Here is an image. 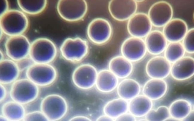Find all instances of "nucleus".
<instances>
[{"mask_svg":"<svg viewBox=\"0 0 194 121\" xmlns=\"http://www.w3.org/2000/svg\"><path fill=\"white\" fill-rule=\"evenodd\" d=\"M29 25L27 17L19 10H9L0 15L1 30L9 36L23 35L27 30Z\"/></svg>","mask_w":194,"mask_h":121,"instance_id":"f257e3e1","label":"nucleus"},{"mask_svg":"<svg viewBox=\"0 0 194 121\" xmlns=\"http://www.w3.org/2000/svg\"><path fill=\"white\" fill-rule=\"evenodd\" d=\"M57 49L54 43L45 38H39L31 44L29 56L34 63L49 64L54 61Z\"/></svg>","mask_w":194,"mask_h":121,"instance_id":"f03ea898","label":"nucleus"},{"mask_svg":"<svg viewBox=\"0 0 194 121\" xmlns=\"http://www.w3.org/2000/svg\"><path fill=\"white\" fill-rule=\"evenodd\" d=\"M39 93V87L27 78L16 80L12 83L10 91L12 100L22 105L35 100Z\"/></svg>","mask_w":194,"mask_h":121,"instance_id":"7ed1b4c3","label":"nucleus"},{"mask_svg":"<svg viewBox=\"0 0 194 121\" xmlns=\"http://www.w3.org/2000/svg\"><path fill=\"white\" fill-rule=\"evenodd\" d=\"M41 111L49 121H58L66 115L68 105L66 99L57 94H51L45 97L41 101Z\"/></svg>","mask_w":194,"mask_h":121,"instance_id":"20e7f679","label":"nucleus"},{"mask_svg":"<svg viewBox=\"0 0 194 121\" xmlns=\"http://www.w3.org/2000/svg\"><path fill=\"white\" fill-rule=\"evenodd\" d=\"M26 75L39 87H46L55 82L58 73L56 69L50 64L33 63L27 69Z\"/></svg>","mask_w":194,"mask_h":121,"instance_id":"39448f33","label":"nucleus"},{"mask_svg":"<svg viewBox=\"0 0 194 121\" xmlns=\"http://www.w3.org/2000/svg\"><path fill=\"white\" fill-rule=\"evenodd\" d=\"M89 50L87 42L78 37L66 38L60 48L62 57L67 61L73 63L83 61L87 55Z\"/></svg>","mask_w":194,"mask_h":121,"instance_id":"423d86ee","label":"nucleus"},{"mask_svg":"<svg viewBox=\"0 0 194 121\" xmlns=\"http://www.w3.org/2000/svg\"><path fill=\"white\" fill-rule=\"evenodd\" d=\"M59 16L65 20L70 22L79 21L85 16L88 5L84 0H60L57 5Z\"/></svg>","mask_w":194,"mask_h":121,"instance_id":"0eeeda50","label":"nucleus"},{"mask_svg":"<svg viewBox=\"0 0 194 121\" xmlns=\"http://www.w3.org/2000/svg\"><path fill=\"white\" fill-rule=\"evenodd\" d=\"M112 32L110 23L106 19L100 18L92 20L88 24L87 30L90 41L98 45H104L109 41Z\"/></svg>","mask_w":194,"mask_h":121,"instance_id":"6e6552de","label":"nucleus"},{"mask_svg":"<svg viewBox=\"0 0 194 121\" xmlns=\"http://www.w3.org/2000/svg\"><path fill=\"white\" fill-rule=\"evenodd\" d=\"M31 44L23 35L9 36L6 40L4 47L7 56L18 62L28 57Z\"/></svg>","mask_w":194,"mask_h":121,"instance_id":"1a4fd4ad","label":"nucleus"},{"mask_svg":"<svg viewBox=\"0 0 194 121\" xmlns=\"http://www.w3.org/2000/svg\"><path fill=\"white\" fill-rule=\"evenodd\" d=\"M98 72L96 68L91 64H81L74 71L72 76V82L79 89H91L95 85Z\"/></svg>","mask_w":194,"mask_h":121,"instance_id":"9d476101","label":"nucleus"},{"mask_svg":"<svg viewBox=\"0 0 194 121\" xmlns=\"http://www.w3.org/2000/svg\"><path fill=\"white\" fill-rule=\"evenodd\" d=\"M120 51L123 57L131 62H135L142 59L147 50L143 40L132 37L123 41L121 46Z\"/></svg>","mask_w":194,"mask_h":121,"instance_id":"9b49d317","label":"nucleus"},{"mask_svg":"<svg viewBox=\"0 0 194 121\" xmlns=\"http://www.w3.org/2000/svg\"><path fill=\"white\" fill-rule=\"evenodd\" d=\"M173 14V10L171 5L167 1H160L151 6L148 15L152 25L161 27L172 19Z\"/></svg>","mask_w":194,"mask_h":121,"instance_id":"f8f14e48","label":"nucleus"},{"mask_svg":"<svg viewBox=\"0 0 194 121\" xmlns=\"http://www.w3.org/2000/svg\"><path fill=\"white\" fill-rule=\"evenodd\" d=\"M138 4L133 0L110 1L108 9L111 16L115 20L123 21L129 20L137 11Z\"/></svg>","mask_w":194,"mask_h":121,"instance_id":"ddd939ff","label":"nucleus"},{"mask_svg":"<svg viewBox=\"0 0 194 121\" xmlns=\"http://www.w3.org/2000/svg\"><path fill=\"white\" fill-rule=\"evenodd\" d=\"M152 24L148 15L143 13H135L127 24L128 32L132 37L142 38L151 31Z\"/></svg>","mask_w":194,"mask_h":121,"instance_id":"4468645a","label":"nucleus"},{"mask_svg":"<svg viewBox=\"0 0 194 121\" xmlns=\"http://www.w3.org/2000/svg\"><path fill=\"white\" fill-rule=\"evenodd\" d=\"M170 63L164 57L157 56L149 59L147 63L145 71L151 78L163 79L170 72Z\"/></svg>","mask_w":194,"mask_h":121,"instance_id":"2eb2a0df","label":"nucleus"},{"mask_svg":"<svg viewBox=\"0 0 194 121\" xmlns=\"http://www.w3.org/2000/svg\"><path fill=\"white\" fill-rule=\"evenodd\" d=\"M188 31L186 22L179 18L170 20L164 26L163 34L167 40L171 42H180Z\"/></svg>","mask_w":194,"mask_h":121,"instance_id":"dca6fc26","label":"nucleus"},{"mask_svg":"<svg viewBox=\"0 0 194 121\" xmlns=\"http://www.w3.org/2000/svg\"><path fill=\"white\" fill-rule=\"evenodd\" d=\"M171 75L174 79L183 80L192 77L194 74V60L189 56L183 57L171 66Z\"/></svg>","mask_w":194,"mask_h":121,"instance_id":"f3484780","label":"nucleus"},{"mask_svg":"<svg viewBox=\"0 0 194 121\" xmlns=\"http://www.w3.org/2000/svg\"><path fill=\"white\" fill-rule=\"evenodd\" d=\"M20 71L16 62L11 59L0 60V84H12L18 79Z\"/></svg>","mask_w":194,"mask_h":121,"instance_id":"a211bd4d","label":"nucleus"},{"mask_svg":"<svg viewBox=\"0 0 194 121\" xmlns=\"http://www.w3.org/2000/svg\"><path fill=\"white\" fill-rule=\"evenodd\" d=\"M118 83V78L109 69H103L98 72L95 86L99 91L109 93L117 88Z\"/></svg>","mask_w":194,"mask_h":121,"instance_id":"6ab92c4d","label":"nucleus"},{"mask_svg":"<svg viewBox=\"0 0 194 121\" xmlns=\"http://www.w3.org/2000/svg\"><path fill=\"white\" fill-rule=\"evenodd\" d=\"M109 69L118 78L125 79L129 76L133 69L131 62L123 56L112 58L108 64Z\"/></svg>","mask_w":194,"mask_h":121,"instance_id":"aec40b11","label":"nucleus"},{"mask_svg":"<svg viewBox=\"0 0 194 121\" xmlns=\"http://www.w3.org/2000/svg\"><path fill=\"white\" fill-rule=\"evenodd\" d=\"M167 89V83L163 79L152 78L144 84L142 92L151 100H157L164 96Z\"/></svg>","mask_w":194,"mask_h":121,"instance_id":"412c9836","label":"nucleus"},{"mask_svg":"<svg viewBox=\"0 0 194 121\" xmlns=\"http://www.w3.org/2000/svg\"><path fill=\"white\" fill-rule=\"evenodd\" d=\"M146 37L145 42L147 50L150 54L158 55L165 50L167 40L161 32L156 30L151 31Z\"/></svg>","mask_w":194,"mask_h":121,"instance_id":"4be33fe9","label":"nucleus"},{"mask_svg":"<svg viewBox=\"0 0 194 121\" xmlns=\"http://www.w3.org/2000/svg\"><path fill=\"white\" fill-rule=\"evenodd\" d=\"M152 106V100L143 94L138 95L130 100L128 110L135 117H141L146 115Z\"/></svg>","mask_w":194,"mask_h":121,"instance_id":"5701e85b","label":"nucleus"},{"mask_svg":"<svg viewBox=\"0 0 194 121\" xmlns=\"http://www.w3.org/2000/svg\"><path fill=\"white\" fill-rule=\"evenodd\" d=\"M116 89L119 97L128 101L139 95L141 86L139 83L135 80L126 78L118 83Z\"/></svg>","mask_w":194,"mask_h":121,"instance_id":"b1692460","label":"nucleus"},{"mask_svg":"<svg viewBox=\"0 0 194 121\" xmlns=\"http://www.w3.org/2000/svg\"><path fill=\"white\" fill-rule=\"evenodd\" d=\"M1 112L6 120L10 121L23 120L26 114L23 105L13 100L5 103L1 107Z\"/></svg>","mask_w":194,"mask_h":121,"instance_id":"393cba45","label":"nucleus"},{"mask_svg":"<svg viewBox=\"0 0 194 121\" xmlns=\"http://www.w3.org/2000/svg\"><path fill=\"white\" fill-rule=\"evenodd\" d=\"M127 101L119 97L108 102L104 106L103 111L104 114L115 120L128 110Z\"/></svg>","mask_w":194,"mask_h":121,"instance_id":"a878e982","label":"nucleus"},{"mask_svg":"<svg viewBox=\"0 0 194 121\" xmlns=\"http://www.w3.org/2000/svg\"><path fill=\"white\" fill-rule=\"evenodd\" d=\"M170 116L175 120H182L191 113L192 106L190 102L184 99H178L173 102L169 108Z\"/></svg>","mask_w":194,"mask_h":121,"instance_id":"bb28decb","label":"nucleus"},{"mask_svg":"<svg viewBox=\"0 0 194 121\" xmlns=\"http://www.w3.org/2000/svg\"><path fill=\"white\" fill-rule=\"evenodd\" d=\"M18 6L25 13L30 15H36L42 13L47 4L46 0H18Z\"/></svg>","mask_w":194,"mask_h":121,"instance_id":"cd10ccee","label":"nucleus"},{"mask_svg":"<svg viewBox=\"0 0 194 121\" xmlns=\"http://www.w3.org/2000/svg\"><path fill=\"white\" fill-rule=\"evenodd\" d=\"M185 51L182 44L179 42H171L165 50V58L170 63H174L183 57Z\"/></svg>","mask_w":194,"mask_h":121,"instance_id":"c85d7f7f","label":"nucleus"},{"mask_svg":"<svg viewBox=\"0 0 194 121\" xmlns=\"http://www.w3.org/2000/svg\"><path fill=\"white\" fill-rule=\"evenodd\" d=\"M170 116L169 108L161 106L156 109H151L145 116L149 121H164L168 120Z\"/></svg>","mask_w":194,"mask_h":121,"instance_id":"c756f323","label":"nucleus"},{"mask_svg":"<svg viewBox=\"0 0 194 121\" xmlns=\"http://www.w3.org/2000/svg\"><path fill=\"white\" fill-rule=\"evenodd\" d=\"M194 29L192 28L189 30L183 39L182 45L185 51L190 53L194 52Z\"/></svg>","mask_w":194,"mask_h":121,"instance_id":"7c9ffc66","label":"nucleus"},{"mask_svg":"<svg viewBox=\"0 0 194 121\" xmlns=\"http://www.w3.org/2000/svg\"><path fill=\"white\" fill-rule=\"evenodd\" d=\"M23 120L48 121V120L41 111H34L26 114Z\"/></svg>","mask_w":194,"mask_h":121,"instance_id":"2f4dec72","label":"nucleus"},{"mask_svg":"<svg viewBox=\"0 0 194 121\" xmlns=\"http://www.w3.org/2000/svg\"><path fill=\"white\" fill-rule=\"evenodd\" d=\"M136 117L130 113H126L117 118L115 120L117 121H135L136 120Z\"/></svg>","mask_w":194,"mask_h":121,"instance_id":"473e14b6","label":"nucleus"},{"mask_svg":"<svg viewBox=\"0 0 194 121\" xmlns=\"http://www.w3.org/2000/svg\"><path fill=\"white\" fill-rule=\"evenodd\" d=\"M0 2L1 15L8 10V4L7 0H1Z\"/></svg>","mask_w":194,"mask_h":121,"instance_id":"72a5a7b5","label":"nucleus"},{"mask_svg":"<svg viewBox=\"0 0 194 121\" xmlns=\"http://www.w3.org/2000/svg\"><path fill=\"white\" fill-rule=\"evenodd\" d=\"M0 102L3 101L7 95V91L4 85L0 84Z\"/></svg>","mask_w":194,"mask_h":121,"instance_id":"f704fd0d","label":"nucleus"},{"mask_svg":"<svg viewBox=\"0 0 194 121\" xmlns=\"http://www.w3.org/2000/svg\"><path fill=\"white\" fill-rule=\"evenodd\" d=\"M70 121H91L89 118L84 116L78 115L74 116L71 118Z\"/></svg>","mask_w":194,"mask_h":121,"instance_id":"c9c22d12","label":"nucleus"},{"mask_svg":"<svg viewBox=\"0 0 194 121\" xmlns=\"http://www.w3.org/2000/svg\"><path fill=\"white\" fill-rule=\"evenodd\" d=\"M113 120H114L113 119L105 114L100 116L97 119V121H111Z\"/></svg>","mask_w":194,"mask_h":121,"instance_id":"e433bc0d","label":"nucleus"}]
</instances>
